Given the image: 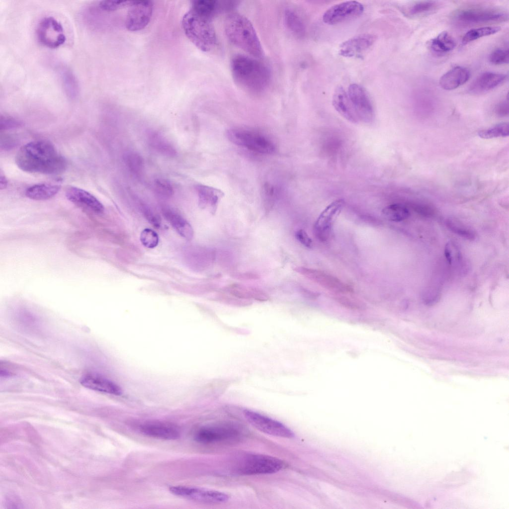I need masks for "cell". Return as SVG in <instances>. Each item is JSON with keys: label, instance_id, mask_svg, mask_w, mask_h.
Here are the masks:
<instances>
[{"label": "cell", "instance_id": "1f68e13d", "mask_svg": "<svg viewBox=\"0 0 509 509\" xmlns=\"http://www.w3.org/2000/svg\"><path fill=\"white\" fill-rule=\"evenodd\" d=\"M284 22L287 28L295 36L302 38L306 33V27L299 15L292 8L285 9Z\"/></svg>", "mask_w": 509, "mask_h": 509}, {"label": "cell", "instance_id": "f546056e", "mask_svg": "<svg viewBox=\"0 0 509 509\" xmlns=\"http://www.w3.org/2000/svg\"><path fill=\"white\" fill-rule=\"evenodd\" d=\"M60 186L54 183H39L28 187L26 196L35 200H47L54 196L60 190Z\"/></svg>", "mask_w": 509, "mask_h": 509}, {"label": "cell", "instance_id": "ffe728a7", "mask_svg": "<svg viewBox=\"0 0 509 509\" xmlns=\"http://www.w3.org/2000/svg\"><path fill=\"white\" fill-rule=\"evenodd\" d=\"M507 75L493 72H485L479 76L469 85L468 91L473 94H481L493 89L503 83Z\"/></svg>", "mask_w": 509, "mask_h": 509}, {"label": "cell", "instance_id": "b9f144b4", "mask_svg": "<svg viewBox=\"0 0 509 509\" xmlns=\"http://www.w3.org/2000/svg\"><path fill=\"white\" fill-rule=\"evenodd\" d=\"M509 60L508 49H497L493 51L489 56V61L494 65L508 64Z\"/></svg>", "mask_w": 509, "mask_h": 509}, {"label": "cell", "instance_id": "74e56055", "mask_svg": "<svg viewBox=\"0 0 509 509\" xmlns=\"http://www.w3.org/2000/svg\"><path fill=\"white\" fill-rule=\"evenodd\" d=\"M62 82L65 92L68 96L73 98L76 97L79 92L78 83L73 74L66 71L62 75Z\"/></svg>", "mask_w": 509, "mask_h": 509}, {"label": "cell", "instance_id": "9a60e30c", "mask_svg": "<svg viewBox=\"0 0 509 509\" xmlns=\"http://www.w3.org/2000/svg\"><path fill=\"white\" fill-rule=\"evenodd\" d=\"M293 270L329 290L341 293L352 290L348 285L323 271L303 266L295 267Z\"/></svg>", "mask_w": 509, "mask_h": 509}, {"label": "cell", "instance_id": "d4e9b609", "mask_svg": "<svg viewBox=\"0 0 509 509\" xmlns=\"http://www.w3.org/2000/svg\"><path fill=\"white\" fill-rule=\"evenodd\" d=\"M440 7V3L433 0L414 1L401 8L404 15L409 18H418L433 13Z\"/></svg>", "mask_w": 509, "mask_h": 509}, {"label": "cell", "instance_id": "30bf717a", "mask_svg": "<svg viewBox=\"0 0 509 509\" xmlns=\"http://www.w3.org/2000/svg\"><path fill=\"white\" fill-rule=\"evenodd\" d=\"M36 35L41 44L50 48H58L66 40L63 25L52 16L41 20L37 27Z\"/></svg>", "mask_w": 509, "mask_h": 509}, {"label": "cell", "instance_id": "7402d4cb", "mask_svg": "<svg viewBox=\"0 0 509 509\" xmlns=\"http://www.w3.org/2000/svg\"><path fill=\"white\" fill-rule=\"evenodd\" d=\"M470 77V72L467 68L456 66L443 75L440 78L439 84L440 87L445 90H453L466 83Z\"/></svg>", "mask_w": 509, "mask_h": 509}, {"label": "cell", "instance_id": "52a82bcc", "mask_svg": "<svg viewBox=\"0 0 509 509\" xmlns=\"http://www.w3.org/2000/svg\"><path fill=\"white\" fill-rule=\"evenodd\" d=\"M283 466L281 460L275 457L261 454H250L239 462L237 470L242 475H254L272 474Z\"/></svg>", "mask_w": 509, "mask_h": 509}, {"label": "cell", "instance_id": "7a4b0ae2", "mask_svg": "<svg viewBox=\"0 0 509 509\" xmlns=\"http://www.w3.org/2000/svg\"><path fill=\"white\" fill-rule=\"evenodd\" d=\"M230 68L235 83L249 93H261L269 84L271 75L269 68L254 57L235 55L231 59Z\"/></svg>", "mask_w": 509, "mask_h": 509}, {"label": "cell", "instance_id": "5bb4252c", "mask_svg": "<svg viewBox=\"0 0 509 509\" xmlns=\"http://www.w3.org/2000/svg\"><path fill=\"white\" fill-rule=\"evenodd\" d=\"M347 94L358 121L371 122L374 116V109L365 89L358 84H351Z\"/></svg>", "mask_w": 509, "mask_h": 509}, {"label": "cell", "instance_id": "603a6c76", "mask_svg": "<svg viewBox=\"0 0 509 509\" xmlns=\"http://www.w3.org/2000/svg\"><path fill=\"white\" fill-rule=\"evenodd\" d=\"M333 104L335 109L347 120L352 123L359 122L348 94L342 87L336 88L333 97Z\"/></svg>", "mask_w": 509, "mask_h": 509}, {"label": "cell", "instance_id": "83f0119b", "mask_svg": "<svg viewBox=\"0 0 509 509\" xmlns=\"http://www.w3.org/2000/svg\"><path fill=\"white\" fill-rule=\"evenodd\" d=\"M223 291L242 299L254 298L259 301H266L268 299V295L263 290L240 284H230L223 288Z\"/></svg>", "mask_w": 509, "mask_h": 509}, {"label": "cell", "instance_id": "484cf974", "mask_svg": "<svg viewBox=\"0 0 509 509\" xmlns=\"http://www.w3.org/2000/svg\"><path fill=\"white\" fill-rule=\"evenodd\" d=\"M162 213L166 219L179 235L187 240L192 239L193 230L189 222L181 215L169 207L163 208Z\"/></svg>", "mask_w": 509, "mask_h": 509}, {"label": "cell", "instance_id": "8d00e7d4", "mask_svg": "<svg viewBox=\"0 0 509 509\" xmlns=\"http://www.w3.org/2000/svg\"><path fill=\"white\" fill-rule=\"evenodd\" d=\"M446 225L451 232L465 239L473 241L476 238V233L473 230L456 220L448 219Z\"/></svg>", "mask_w": 509, "mask_h": 509}, {"label": "cell", "instance_id": "8fae6325", "mask_svg": "<svg viewBox=\"0 0 509 509\" xmlns=\"http://www.w3.org/2000/svg\"><path fill=\"white\" fill-rule=\"evenodd\" d=\"M244 415L250 424L264 433L283 438H292L294 436V432L288 427L275 420L248 410L244 411Z\"/></svg>", "mask_w": 509, "mask_h": 509}, {"label": "cell", "instance_id": "d6986e66", "mask_svg": "<svg viewBox=\"0 0 509 509\" xmlns=\"http://www.w3.org/2000/svg\"><path fill=\"white\" fill-rule=\"evenodd\" d=\"M66 196L70 201L87 208L96 213H101L104 206L94 195L87 191L75 186L66 189Z\"/></svg>", "mask_w": 509, "mask_h": 509}, {"label": "cell", "instance_id": "d6a6232c", "mask_svg": "<svg viewBox=\"0 0 509 509\" xmlns=\"http://www.w3.org/2000/svg\"><path fill=\"white\" fill-rule=\"evenodd\" d=\"M383 216L388 220L393 222H401L410 215L408 209L404 205L400 203L390 204L382 210Z\"/></svg>", "mask_w": 509, "mask_h": 509}, {"label": "cell", "instance_id": "4dcf8cb0", "mask_svg": "<svg viewBox=\"0 0 509 509\" xmlns=\"http://www.w3.org/2000/svg\"><path fill=\"white\" fill-rule=\"evenodd\" d=\"M429 50L438 55L451 51L456 46L454 38L446 31H443L427 43Z\"/></svg>", "mask_w": 509, "mask_h": 509}, {"label": "cell", "instance_id": "f35d334b", "mask_svg": "<svg viewBox=\"0 0 509 509\" xmlns=\"http://www.w3.org/2000/svg\"><path fill=\"white\" fill-rule=\"evenodd\" d=\"M140 239L142 244L146 248H154L159 243L158 234L153 230L146 228L141 233Z\"/></svg>", "mask_w": 509, "mask_h": 509}, {"label": "cell", "instance_id": "277c9868", "mask_svg": "<svg viewBox=\"0 0 509 509\" xmlns=\"http://www.w3.org/2000/svg\"><path fill=\"white\" fill-rule=\"evenodd\" d=\"M212 20L191 8L182 19L185 34L196 47L203 52L210 51L217 44V36Z\"/></svg>", "mask_w": 509, "mask_h": 509}, {"label": "cell", "instance_id": "9c48e42d", "mask_svg": "<svg viewBox=\"0 0 509 509\" xmlns=\"http://www.w3.org/2000/svg\"><path fill=\"white\" fill-rule=\"evenodd\" d=\"M169 490L177 497L202 503L221 504L229 499V496L223 492L191 486H171Z\"/></svg>", "mask_w": 509, "mask_h": 509}, {"label": "cell", "instance_id": "bcb514c9", "mask_svg": "<svg viewBox=\"0 0 509 509\" xmlns=\"http://www.w3.org/2000/svg\"><path fill=\"white\" fill-rule=\"evenodd\" d=\"M17 139L12 135H5L0 138V148L3 150L13 148L17 145Z\"/></svg>", "mask_w": 509, "mask_h": 509}, {"label": "cell", "instance_id": "e0dca14e", "mask_svg": "<svg viewBox=\"0 0 509 509\" xmlns=\"http://www.w3.org/2000/svg\"><path fill=\"white\" fill-rule=\"evenodd\" d=\"M139 430L146 436L161 439L175 440L180 436L179 430L176 426L167 422H145L139 425Z\"/></svg>", "mask_w": 509, "mask_h": 509}, {"label": "cell", "instance_id": "836d02e7", "mask_svg": "<svg viewBox=\"0 0 509 509\" xmlns=\"http://www.w3.org/2000/svg\"><path fill=\"white\" fill-rule=\"evenodd\" d=\"M501 29V27L499 26H487L472 29L465 34L462 42L463 44H466L480 38L497 33Z\"/></svg>", "mask_w": 509, "mask_h": 509}, {"label": "cell", "instance_id": "5b68a950", "mask_svg": "<svg viewBox=\"0 0 509 509\" xmlns=\"http://www.w3.org/2000/svg\"><path fill=\"white\" fill-rule=\"evenodd\" d=\"M508 18V14L504 11L490 7L462 8L451 15L454 23L463 26L505 22Z\"/></svg>", "mask_w": 509, "mask_h": 509}, {"label": "cell", "instance_id": "7dc6e473", "mask_svg": "<svg viewBox=\"0 0 509 509\" xmlns=\"http://www.w3.org/2000/svg\"><path fill=\"white\" fill-rule=\"evenodd\" d=\"M231 276L241 280H256L260 277L257 274L251 272H235L231 274Z\"/></svg>", "mask_w": 509, "mask_h": 509}, {"label": "cell", "instance_id": "e575fe53", "mask_svg": "<svg viewBox=\"0 0 509 509\" xmlns=\"http://www.w3.org/2000/svg\"><path fill=\"white\" fill-rule=\"evenodd\" d=\"M509 134V123L503 122L498 124L489 128L478 132L479 136L483 139H492L497 137H505Z\"/></svg>", "mask_w": 509, "mask_h": 509}, {"label": "cell", "instance_id": "ba28073f", "mask_svg": "<svg viewBox=\"0 0 509 509\" xmlns=\"http://www.w3.org/2000/svg\"><path fill=\"white\" fill-rule=\"evenodd\" d=\"M227 136L234 144L255 152L270 154L275 150V146L269 139L255 131L240 128L231 129L228 130Z\"/></svg>", "mask_w": 509, "mask_h": 509}, {"label": "cell", "instance_id": "6da1fadb", "mask_svg": "<svg viewBox=\"0 0 509 509\" xmlns=\"http://www.w3.org/2000/svg\"><path fill=\"white\" fill-rule=\"evenodd\" d=\"M18 167L24 171L47 174H57L67 168L65 159L52 144L45 140H37L23 146L15 158Z\"/></svg>", "mask_w": 509, "mask_h": 509}, {"label": "cell", "instance_id": "7c38bea8", "mask_svg": "<svg viewBox=\"0 0 509 509\" xmlns=\"http://www.w3.org/2000/svg\"><path fill=\"white\" fill-rule=\"evenodd\" d=\"M363 5L357 1H346L335 4L328 9L323 15V21L335 25L355 19L362 14Z\"/></svg>", "mask_w": 509, "mask_h": 509}, {"label": "cell", "instance_id": "f6af8a7d", "mask_svg": "<svg viewBox=\"0 0 509 509\" xmlns=\"http://www.w3.org/2000/svg\"><path fill=\"white\" fill-rule=\"evenodd\" d=\"M296 239L303 246L310 248L312 247L313 242L306 231L303 229L297 230L295 234Z\"/></svg>", "mask_w": 509, "mask_h": 509}, {"label": "cell", "instance_id": "681fc988", "mask_svg": "<svg viewBox=\"0 0 509 509\" xmlns=\"http://www.w3.org/2000/svg\"><path fill=\"white\" fill-rule=\"evenodd\" d=\"M7 185V180L5 177L0 174V188L1 189H5Z\"/></svg>", "mask_w": 509, "mask_h": 509}, {"label": "cell", "instance_id": "4316f807", "mask_svg": "<svg viewBox=\"0 0 509 509\" xmlns=\"http://www.w3.org/2000/svg\"><path fill=\"white\" fill-rule=\"evenodd\" d=\"M234 4L215 0H197L192 1L191 8L197 13L212 20L224 9L231 7Z\"/></svg>", "mask_w": 509, "mask_h": 509}, {"label": "cell", "instance_id": "7bdbcfd3", "mask_svg": "<svg viewBox=\"0 0 509 509\" xmlns=\"http://www.w3.org/2000/svg\"><path fill=\"white\" fill-rule=\"evenodd\" d=\"M22 122L19 120L7 115H0V129L1 130L16 128L21 126Z\"/></svg>", "mask_w": 509, "mask_h": 509}, {"label": "cell", "instance_id": "4fadbf2b", "mask_svg": "<svg viewBox=\"0 0 509 509\" xmlns=\"http://www.w3.org/2000/svg\"><path fill=\"white\" fill-rule=\"evenodd\" d=\"M153 11V4L150 0L133 1L127 12L125 26L130 31L145 28L150 22Z\"/></svg>", "mask_w": 509, "mask_h": 509}, {"label": "cell", "instance_id": "ac0fdd59", "mask_svg": "<svg viewBox=\"0 0 509 509\" xmlns=\"http://www.w3.org/2000/svg\"><path fill=\"white\" fill-rule=\"evenodd\" d=\"M375 35L364 33L347 40L341 43L339 54L345 57H353L359 55L370 48L375 42Z\"/></svg>", "mask_w": 509, "mask_h": 509}, {"label": "cell", "instance_id": "ee69618b", "mask_svg": "<svg viewBox=\"0 0 509 509\" xmlns=\"http://www.w3.org/2000/svg\"><path fill=\"white\" fill-rule=\"evenodd\" d=\"M142 207L143 213L148 221L156 227H160L161 222L158 215L145 205H142Z\"/></svg>", "mask_w": 509, "mask_h": 509}, {"label": "cell", "instance_id": "cb8c5ba5", "mask_svg": "<svg viewBox=\"0 0 509 509\" xmlns=\"http://www.w3.org/2000/svg\"><path fill=\"white\" fill-rule=\"evenodd\" d=\"M195 190L198 197L199 206L202 209L209 207L212 213L217 209L218 203L224 196L221 190L208 185L197 184Z\"/></svg>", "mask_w": 509, "mask_h": 509}, {"label": "cell", "instance_id": "44dd1931", "mask_svg": "<svg viewBox=\"0 0 509 509\" xmlns=\"http://www.w3.org/2000/svg\"><path fill=\"white\" fill-rule=\"evenodd\" d=\"M80 383L83 386L95 391L114 395L122 394V390L118 385L96 373L85 374L81 377Z\"/></svg>", "mask_w": 509, "mask_h": 509}, {"label": "cell", "instance_id": "8992f818", "mask_svg": "<svg viewBox=\"0 0 509 509\" xmlns=\"http://www.w3.org/2000/svg\"><path fill=\"white\" fill-rule=\"evenodd\" d=\"M242 430L232 422H220L204 425L197 430L194 440L203 444L223 443L241 437Z\"/></svg>", "mask_w": 509, "mask_h": 509}, {"label": "cell", "instance_id": "c3c4849f", "mask_svg": "<svg viewBox=\"0 0 509 509\" xmlns=\"http://www.w3.org/2000/svg\"><path fill=\"white\" fill-rule=\"evenodd\" d=\"M495 113L500 116L505 117L509 115L508 100H504L498 103L495 108Z\"/></svg>", "mask_w": 509, "mask_h": 509}, {"label": "cell", "instance_id": "60d3db41", "mask_svg": "<svg viewBox=\"0 0 509 509\" xmlns=\"http://www.w3.org/2000/svg\"><path fill=\"white\" fill-rule=\"evenodd\" d=\"M132 0H102L99 3L100 8L104 11H115L121 8L130 6Z\"/></svg>", "mask_w": 509, "mask_h": 509}, {"label": "cell", "instance_id": "2e32d148", "mask_svg": "<svg viewBox=\"0 0 509 509\" xmlns=\"http://www.w3.org/2000/svg\"><path fill=\"white\" fill-rule=\"evenodd\" d=\"M342 199H338L331 203L321 212L314 226L316 237L321 241L328 240L330 236L333 223L344 206Z\"/></svg>", "mask_w": 509, "mask_h": 509}, {"label": "cell", "instance_id": "3957f363", "mask_svg": "<svg viewBox=\"0 0 509 509\" xmlns=\"http://www.w3.org/2000/svg\"><path fill=\"white\" fill-rule=\"evenodd\" d=\"M228 40L233 45L255 58H262L264 51L255 30L250 20L238 12L228 14L224 21Z\"/></svg>", "mask_w": 509, "mask_h": 509}, {"label": "cell", "instance_id": "d590c367", "mask_svg": "<svg viewBox=\"0 0 509 509\" xmlns=\"http://www.w3.org/2000/svg\"><path fill=\"white\" fill-rule=\"evenodd\" d=\"M125 164L130 171L135 175L140 174L144 169V160L137 153L129 152L124 157Z\"/></svg>", "mask_w": 509, "mask_h": 509}, {"label": "cell", "instance_id": "ab89813d", "mask_svg": "<svg viewBox=\"0 0 509 509\" xmlns=\"http://www.w3.org/2000/svg\"><path fill=\"white\" fill-rule=\"evenodd\" d=\"M154 187L156 192L162 197L169 198L173 194L172 185L169 181L165 179H156L154 182Z\"/></svg>", "mask_w": 509, "mask_h": 509}, {"label": "cell", "instance_id": "f1b7e54d", "mask_svg": "<svg viewBox=\"0 0 509 509\" xmlns=\"http://www.w3.org/2000/svg\"><path fill=\"white\" fill-rule=\"evenodd\" d=\"M148 142L152 149L163 156L172 158L176 155L174 147L157 132L151 131L148 134Z\"/></svg>", "mask_w": 509, "mask_h": 509}]
</instances>
